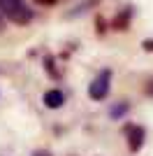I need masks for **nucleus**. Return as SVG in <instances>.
Instances as JSON below:
<instances>
[{"label":"nucleus","mask_w":153,"mask_h":156,"mask_svg":"<svg viewBox=\"0 0 153 156\" xmlns=\"http://www.w3.org/2000/svg\"><path fill=\"white\" fill-rule=\"evenodd\" d=\"M144 49H146V51H153V40H144Z\"/></svg>","instance_id":"obj_8"},{"label":"nucleus","mask_w":153,"mask_h":156,"mask_svg":"<svg viewBox=\"0 0 153 156\" xmlns=\"http://www.w3.org/2000/svg\"><path fill=\"white\" fill-rule=\"evenodd\" d=\"M0 12L16 26H25L32 21V9L23 0H0Z\"/></svg>","instance_id":"obj_1"},{"label":"nucleus","mask_w":153,"mask_h":156,"mask_svg":"<svg viewBox=\"0 0 153 156\" xmlns=\"http://www.w3.org/2000/svg\"><path fill=\"white\" fill-rule=\"evenodd\" d=\"M2 21H5V14L0 12V28H2Z\"/></svg>","instance_id":"obj_10"},{"label":"nucleus","mask_w":153,"mask_h":156,"mask_svg":"<svg viewBox=\"0 0 153 156\" xmlns=\"http://www.w3.org/2000/svg\"><path fill=\"white\" fill-rule=\"evenodd\" d=\"M32 156H51L49 151H32Z\"/></svg>","instance_id":"obj_9"},{"label":"nucleus","mask_w":153,"mask_h":156,"mask_svg":"<svg viewBox=\"0 0 153 156\" xmlns=\"http://www.w3.org/2000/svg\"><path fill=\"white\" fill-rule=\"evenodd\" d=\"M42 100H44V105L49 107V110H58V107H63L65 96H63V91H58V89H49Z\"/></svg>","instance_id":"obj_4"},{"label":"nucleus","mask_w":153,"mask_h":156,"mask_svg":"<svg viewBox=\"0 0 153 156\" xmlns=\"http://www.w3.org/2000/svg\"><path fill=\"white\" fill-rule=\"evenodd\" d=\"M109 84H111V70H100L95 75V79L88 84V96L90 100H104L109 96Z\"/></svg>","instance_id":"obj_2"},{"label":"nucleus","mask_w":153,"mask_h":156,"mask_svg":"<svg viewBox=\"0 0 153 156\" xmlns=\"http://www.w3.org/2000/svg\"><path fill=\"white\" fill-rule=\"evenodd\" d=\"M32 2H37V5H56L58 0H32Z\"/></svg>","instance_id":"obj_7"},{"label":"nucleus","mask_w":153,"mask_h":156,"mask_svg":"<svg viewBox=\"0 0 153 156\" xmlns=\"http://www.w3.org/2000/svg\"><path fill=\"white\" fill-rule=\"evenodd\" d=\"M130 16H132V9H130V7H125V9L121 12V16H116V19H114V23H111V26H114L116 30H125L127 19H130Z\"/></svg>","instance_id":"obj_5"},{"label":"nucleus","mask_w":153,"mask_h":156,"mask_svg":"<svg viewBox=\"0 0 153 156\" xmlns=\"http://www.w3.org/2000/svg\"><path fill=\"white\" fill-rule=\"evenodd\" d=\"M125 112H127V105H125V103H121V105H116V107H111V112H109V114H111L114 119H121Z\"/></svg>","instance_id":"obj_6"},{"label":"nucleus","mask_w":153,"mask_h":156,"mask_svg":"<svg viewBox=\"0 0 153 156\" xmlns=\"http://www.w3.org/2000/svg\"><path fill=\"white\" fill-rule=\"evenodd\" d=\"M144 137H146V130L141 126L127 128V147H130V151H139L141 144H144Z\"/></svg>","instance_id":"obj_3"}]
</instances>
